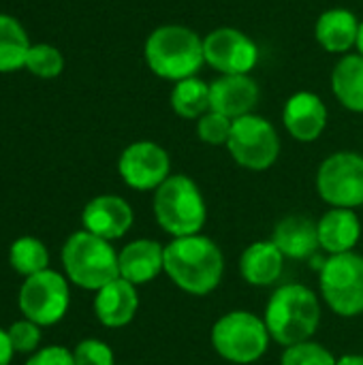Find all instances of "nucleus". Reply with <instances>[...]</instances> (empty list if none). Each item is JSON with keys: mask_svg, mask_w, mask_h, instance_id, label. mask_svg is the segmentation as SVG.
Segmentation results:
<instances>
[{"mask_svg": "<svg viewBox=\"0 0 363 365\" xmlns=\"http://www.w3.org/2000/svg\"><path fill=\"white\" fill-rule=\"evenodd\" d=\"M165 274L180 291L203 297L218 289L225 276V255L208 235L173 237L165 244Z\"/></svg>", "mask_w": 363, "mask_h": 365, "instance_id": "obj_1", "label": "nucleus"}, {"mask_svg": "<svg viewBox=\"0 0 363 365\" xmlns=\"http://www.w3.org/2000/svg\"><path fill=\"white\" fill-rule=\"evenodd\" d=\"M143 60L152 75L171 83L197 77L205 66L203 36L184 24L156 26L143 43Z\"/></svg>", "mask_w": 363, "mask_h": 365, "instance_id": "obj_2", "label": "nucleus"}, {"mask_svg": "<svg viewBox=\"0 0 363 365\" xmlns=\"http://www.w3.org/2000/svg\"><path fill=\"white\" fill-rule=\"evenodd\" d=\"M263 321L270 338L289 349L293 344L312 340L321 325V302L310 287L289 282L272 293Z\"/></svg>", "mask_w": 363, "mask_h": 365, "instance_id": "obj_3", "label": "nucleus"}, {"mask_svg": "<svg viewBox=\"0 0 363 365\" xmlns=\"http://www.w3.org/2000/svg\"><path fill=\"white\" fill-rule=\"evenodd\" d=\"M158 227L171 237H188L203 231L208 222V203L190 175L171 173L156 190L152 201Z\"/></svg>", "mask_w": 363, "mask_h": 365, "instance_id": "obj_4", "label": "nucleus"}, {"mask_svg": "<svg viewBox=\"0 0 363 365\" xmlns=\"http://www.w3.org/2000/svg\"><path fill=\"white\" fill-rule=\"evenodd\" d=\"M62 265L66 278L86 291H98L120 278L118 252L111 242L96 237L86 229L73 233L64 242Z\"/></svg>", "mask_w": 363, "mask_h": 365, "instance_id": "obj_5", "label": "nucleus"}, {"mask_svg": "<svg viewBox=\"0 0 363 365\" xmlns=\"http://www.w3.org/2000/svg\"><path fill=\"white\" fill-rule=\"evenodd\" d=\"M210 342L225 361L250 365L267 353L272 338L261 317L248 310H233L214 323Z\"/></svg>", "mask_w": 363, "mask_h": 365, "instance_id": "obj_6", "label": "nucleus"}, {"mask_svg": "<svg viewBox=\"0 0 363 365\" xmlns=\"http://www.w3.org/2000/svg\"><path fill=\"white\" fill-rule=\"evenodd\" d=\"M319 289L334 314L342 319L363 314V255H332L321 265Z\"/></svg>", "mask_w": 363, "mask_h": 365, "instance_id": "obj_7", "label": "nucleus"}, {"mask_svg": "<svg viewBox=\"0 0 363 365\" xmlns=\"http://www.w3.org/2000/svg\"><path fill=\"white\" fill-rule=\"evenodd\" d=\"M227 150L235 165H240L242 169L267 171L276 165L282 141L276 126L267 118L259 113H248L233 120Z\"/></svg>", "mask_w": 363, "mask_h": 365, "instance_id": "obj_8", "label": "nucleus"}, {"mask_svg": "<svg viewBox=\"0 0 363 365\" xmlns=\"http://www.w3.org/2000/svg\"><path fill=\"white\" fill-rule=\"evenodd\" d=\"M317 192L329 207L357 210L363 205V154L340 150L317 169Z\"/></svg>", "mask_w": 363, "mask_h": 365, "instance_id": "obj_9", "label": "nucleus"}, {"mask_svg": "<svg viewBox=\"0 0 363 365\" xmlns=\"http://www.w3.org/2000/svg\"><path fill=\"white\" fill-rule=\"evenodd\" d=\"M205 66L218 75H252L261 49L252 36L233 26H218L203 36Z\"/></svg>", "mask_w": 363, "mask_h": 365, "instance_id": "obj_10", "label": "nucleus"}, {"mask_svg": "<svg viewBox=\"0 0 363 365\" xmlns=\"http://www.w3.org/2000/svg\"><path fill=\"white\" fill-rule=\"evenodd\" d=\"M68 304V282L53 269H45L26 278L19 289V310L39 327H49L62 321Z\"/></svg>", "mask_w": 363, "mask_h": 365, "instance_id": "obj_11", "label": "nucleus"}, {"mask_svg": "<svg viewBox=\"0 0 363 365\" xmlns=\"http://www.w3.org/2000/svg\"><path fill=\"white\" fill-rule=\"evenodd\" d=\"M118 173L133 190H156L171 175V156L156 141H133L118 158Z\"/></svg>", "mask_w": 363, "mask_h": 365, "instance_id": "obj_12", "label": "nucleus"}, {"mask_svg": "<svg viewBox=\"0 0 363 365\" xmlns=\"http://www.w3.org/2000/svg\"><path fill=\"white\" fill-rule=\"evenodd\" d=\"M327 124L329 109L312 90H297L282 105V126L300 143H312L321 139Z\"/></svg>", "mask_w": 363, "mask_h": 365, "instance_id": "obj_13", "label": "nucleus"}, {"mask_svg": "<svg viewBox=\"0 0 363 365\" xmlns=\"http://www.w3.org/2000/svg\"><path fill=\"white\" fill-rule=\"evenodd\" d=\"M133 207L118 195H98L90 199L81 212L83 229L107 242L124 237L133 227Z\"/></svg>", "mask_w": 363, "mask_h": 365, "instance_id": "obj_14", "label": "nucleus"}, {"mask_svg": "<svg viewBox=\"0 0 363 365\" xmlns=\"http://www.w3.org/2000/svg\"><path fill=\"white\" fill-rule=\"evenodd\" d=\"M259 98L261 88L252 75H218L210 81L212 109L231 120L255 113Z\"/></svg>", "mask_w": 363, "mask_h": 365, "instance_id": "obj_15", "label": "nucleus"}, {"mask_svg": "<svg viewBox=\"0 0 363 365\" xmlns=\"http://www.w3.org/2000/svg\"><path fill=\"white\" fill-rule=\"evenodd\" d=\"M359 24L357 13L347 6L325 9L315 21V41L325 53L347 56L357 49Z\"/></svg>", "mask_w": 363, "mask_h": 365, "instance_id": "obj_16", "label": "nucleus"}, {"mask_svg": "<svg viewBox=\"0 0 363 365\" xmlns=\"http://www.w3.org/2000/svg\"><path fill=\"white\" fill-rule=\"evenodd\" d=\"M120 278L135 287L156 280L165 272V246L156 240H135L118 252Z\"/></svg>", "mask_w": 363, "mask_h": 365, "instance_id": "obj_17", "label": "nucleus"}, {"mask_svg": "<svg viewBox=\"0 0 363 365\" xmlns=\"http://www.w3.org/2000/svg\"><path fill=\"white\" fill-rule=\"evenodd\" d=\"M139 310V293L137 287L124 278H116L96 291L94 297V314L101 325L120 329L126 327Z\"/></svg>", "mask_w": 363, "mask_h": 365, "instance_id": "obj_18", "label": "nucleus"}, {"mask_svg": "<svg viewBox=\"0 0 363 365\" xmlns=\"http://www.w3.org/2000/svg\"><path fill=\"white\" fill-rule=\"evenodd\" d=\"M319 246L332 255L355 252V246L362 240V218L355 210L329 207L317 222Z\"/></svg>", "mask_w": 363, "mask_h": 365, "instance_id": "obj_19", "label": "nucleus"}, {"mask_svg": "<svg viewBox=\"0 0 363 365\" xmlns=\"http://www.w3.org/2000/svg\"><path fill=\"white\" fill-rule=\"evenodd\" d=\"M272 242L278 246L285 259H295V261L310 259L321 248L317 222L302 214H291L278 220L272 233Z\"/></svg>", "mask_w": 363, "mask_h": 365, "instance_id": "obj_20", "label": "nucleus"}, {"mask_svg": "<svg viewBox=\"0 0 363 365\" xmlns=\"http://www.w3.org/2000/svg\"><path fill=\"white\" fill-rule=\"evenodd\" d=\"M285 269V255L272 240L252 242L240 257V274L250 287H274Z\"/></svg>", "mask_w": 363, "mask_h": 365, "instance_id": "obj_21", "label": "nucleus"}, {"mask_svg": "<svg viewBox=\"0 0 363 365\" xmlns=\"http://www.w3.org/2000/svg\"><path fill=\"white\" fill-rule=\"evenodd\" d=\"M332 94L351 113H363V56L351 51L340 56L329 77Z\"/></svg>", "mask_w": 363, "mask_h": 365, "instance_id": "obj_22", "label": "nucleus"}, {"mask_svg": "<svg viewBox=\"0 0 363 365\" xmlns=\"http://www.w3.org/2000/svg\"><path fill=\"white\" fill-rule=\"evenodd\" d=\"M169 105L178 118L197 122L203 113L212 109L210 81L201 79L199 75L175 81L169 92Z\"/></svg>", "mask_w": 363, "mask_h": 365, "instance_id": "obj_23", "label": "nucleus"}, {"mask_svg": "<svg viewBox=\"0 0 363 365\" xmlns=\"http://www.w3.org/2000/svg\"><path fill=\"white\" fill-rule=\"evenodd\" d=\"M32 43L19 19L0 13V73H15L26 66Z\"/></svg>", "mask_w": 363, "mask_h": 365, "instance_id": "obj_24", "label": "nucleus"}, {"mask_svg": "<svg viewBox=\"0 0 363 365\" xmlns=\"http://www.w3.org/2000/svg\"><path fill=\"white\" fill-rule=\"evenodd\" d=\"M9 261H11V267L26 278L49 269L47 267L49 265V252H47L45 244L36 237L15 240L11 246V252H9Z\"/></svg>", "mask_w": 363, "mask_h": 365, "instance_id": "obj_25", "label": "nucleus"}, {"mask_svg": "<svg viewBox=\"0 0 363 365\" xmlns=\"http://www.w3.org/2000/svg\"><path fill=\"white\" fill-rule=\"evenodd\" d=\"M24 68L39 79H56L64 71V56L51 43H32Z\"/></svg>", "mask_w": 363, "mask_h": 365, "instance_id": "obj_26", "label": "nucleus"}, {"mask_svg": "<svg viewBox=\"0 0 363 365\" xmlns=\"http://www.w3.org/2000/svg\"><path fill=\"white\" fill-rule=\"evenodd\" d=\"M231 128H233V120L210 109L208 113H203L199 120H197V137L201 143L205 145H212V148H220L229 143V137H231Z\"/></svg>", "mask_w": 363, "mask_h": 365, "instance_id": "obj_27", "label": "nucleus"}, {"mask_svg": "<svg viewBox=\"0 0 363 365\" xmlns=\"http://www.w3.org/2000/svg\"><path fill=\"white\" fill-rule=\"evenodd\" d=\"M336 357L319 342L308 340L285 349L280 365H336Z\"/></svg>", "mask_w": 363, "mask_h": 365, "instance_id": "obj_28", "label": "nucleus"}, {"mask_svg": "<svg viewBox=\"0 0 363 365\" xmlns=\"http://www.w3.org/2000/svg\"><path fill=\"white\" fill-rule=\"evenodd\" d=\"M75 365H116L113 351L103 340H81L73 351Z\"/></svg>", "mask_w": 363, "mask_h": 365, "instance_id": "obj_29", "label": "nucleus"}, {"mask_svg": "<svg viewBox=\"0 0 363 365\" xmlns=\"http://www.w3.org/2000/svg\"><path fill=\"white\" fill-rule=\"evenodd\" d=\"M6 334H9V340H11V346H13L15 353H24V355L26 353H36V349L41 344V329H39L36 323H32L28 319L13 323L6 329Z\"/></svg>", "mask_w": 363, "mask_h": 365, "instance_id": "obj_30", "label": "nucleus"}, {"mask_svg": "<svg viewBox=\"0 0 363 365\" xmlns=\"http://www.w3.org/2000/svg\"><path fill=\"white\" fill-rule=\"evenodd\" d=\"M26 365H75L73 353L64 346H45L26 361Z\"/></svg>", "mask_w": 363, "mask_h": 365, "instance_id": "obj_31", "label": "nucleus"}, {"mask_svg": "<svg viewBox=\"0 0 363 365\" xmlns=\"http://www.w3.org/2000/svg\"><path fill=\"white\" fill-rule=\"evenodd\" d=\"M13 346H11V340H9V334L4 329H0V365L11 364V357H13Z\"/></svg>", "mask_w": 363, "mask_h": 365, "instance_id": "obj_32", "label": "nucleus"}, {"mask_svg": "<svg viewBox=\"0 0 363 365\" xmlns=\"http://www.w3.org/2000/svg\"><path fill=\"white\" fill-rule=\"evenodd\" d=\"M336 365H363V355H357V353L344 355L336 361Z\"/></svg>", "mask_w": 363, "mask_h": 365, "instance_id": "obj_33", "label": "nucleus"}, {"mask_svg": "<svg viewBox=\"0 0 363 365\" xmlns=\"http://www.w3.org/2000/svg\"><path fill=\"white\" fill-rule=\"evenodd\" d=\"M355 51L363 56V19L362 24H359V36H357V49H355Z\"/></svg>", "mask_w": 363, "mask_h": 365, "instance_id": "obj_34", "label": "nucleus"}]
</instances>
